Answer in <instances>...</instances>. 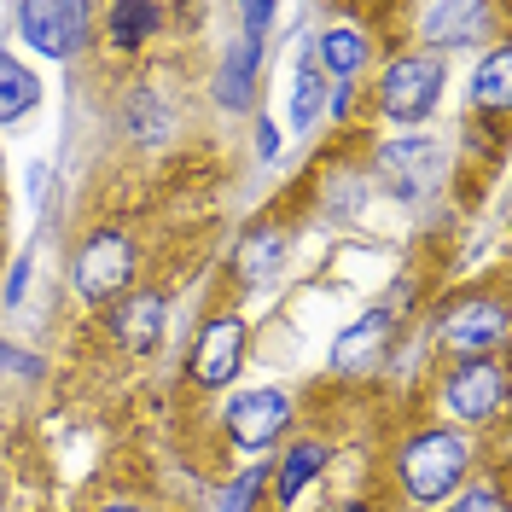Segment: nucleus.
Segmentation results:
<instances>
[{
    "label": "nucleus",
    "mask_w": 512,
    "mask_h": 512,
    "mask_svg": "<svg viewBox=\"0 0 512 512\" xmlns=\"http://www.w3.org/2000/svg\"><path fill=\"white\" fill-rule=\"evenodd\" d=\"M472 466H478V443L454 425H419L396 448V483H402L408 507H437L448 495H460Z\"/></svg>",
    "instance_id": "obj_1"
},
{
    "label": "nucleus",
    "mask_w": 512,
    "mask_h": 512,
    "mask_svg": "<svg viewBox=\"0 0 512 512\" xmlns=\"http://www.w3.org/2000/svg\"><path fill=\"white\" fill-rule=\"evenodd\" d=\"M443 82L448 70L437 53H425V47L396 53L379 70V117L384 123H425L437 111V99H443Z\"/></svg>",
    "instance_id": "obj_2"
},
{
    "label": "nucleus",
    "mask_w": 512,
    "mask_h": 512,
    "mask_svg": "<svg viewBox=\"0 0 512 512\" xmlns=\"http://www.w3.org/2000/svg\"><path fill=\"white\" fill-rule=\"evenodd\" d=\"M70 280L88 303H117L123 291H134V239L117 227H94L70 256Z\"/></svg>",
    "instance_id": "obj_3"
},
{
    "label": "nucleus",
    "mask_w": 512,
    "mask_h": 512,
    "mask_svg": "<svg viewBox=\"0 0 512 512\" xmlns=\"http://www.w3.org/2000/svg\"><path fill=\"white\" fill-rule=\"evenodd\" d=\"M507 402V367L495 355H472V361H454L443 373V414L454 425H489Z\"/></svg>",
    "instance_id": "obj_4"
},
{
    "label": "nucleus",
    "mask_w": 512,
    "mask_h": 512,
    "mask_svg": "<svg viewBox=\"0 0 512 512\" xmlns=\"http://www.w3.org/2000/svg\"><path fill=\"white\" fill-rule=\"evenodd\" d=\"M297 402L280 384H256V390H233L222 408V431L233 448H274L291 431Z\"/></svg>",
    "instance_id": "obj_5"
},
{
    "label": "nucleus",
    "mask_w": 512,
    "mask_h": 512,
    "mask_svg": "<svg viewBox=\"0 0 512 512\" xmlns=\"http://www.w3.org/2000/svg\"><path fill=\"white\" fill-rule=\"evenodd\" d=\"M448 169V152L431 140V134H396V140H384L379 158H373V175H379L384 192H396V198H425V192L443 181Z\"/></svg>",
    "instance_id": "obj_6"
},
{
    "label": "nucleus",
    "mask_w": 512,
    "mask_h": 512,
    "mask_svg": "<svg viewBox=\"0 0 512 512\" xmlns=\"http://www.w3.org/2000/svg\"><path fill=\"white\" fill-rule=\"evenodd\" d=\"M245 350H251V320L239 309H222L216 320H204L198 344H192V361H187V379L198 390H227L245 367Z\"/></svg>",
    "instance_id": "obj_7"
},
{
    "label": "nucleus",
    "mask_w": 512,
    "mask_h": 512,
    "mask_svg": "<svg viewBox=\"0 0 512 512\" xmlns=\"http://www.w3.org/2000/svg\"><path fill=\"white\" fill-rule=\"evenodd\" d=\"M94 30V6L82 0H24L18 6V35L47 59H76Z\"/></svg>",
    "instance_id": "obj_8"
},
{
    "label": "nucleus",
    "mask_w": 512,
    "mask_h": 512,
    "mask_svg": "<svg viewBox=\"0 0 512 512\" xmlns=\"http://www.w3.org/2000/svg\"><path fill=\"white\" fill-rule=\"evenodd\" d=\"M390 344H396V315L390 309H367V315H355L338 338H332V373L338 379H373V373H384V361H390Z\"/></svg>",
    "instance_id": "obj_9"
},
{
    "label": "nucleus",
    "mask_w": 512,
    "mask_h": 512,
    "mask_svg": "<svg viewBox=\"0 0 512 512\" xmlns=\"http://www.w3.org/2000/svg\"><path fill=\"white\" fill-rule=\"evenodd\" d=\"M437 338H443V350L454 355V361L495 355L507 344V303H501V297H460L454 309H443Z\"/></svg>",
    "instance_id": "obj_10"
},
{
    "label": "nucleus",
    "mask_w": 512,
    "mask_h": 512,
    "mask_svg": "<svg viewBox=\"0 0 512 512\" xmlns=\"http://www.w3.org/2000/svg\"><path fill=\"white\" fill-rule=\"evenodd\" d=\"M111 338L123 344L128 355H152L163 344V332H169V297L158 286H140V291H123L117 303H111Z\"/></svg>",
    "instance_id": "obj_11"
},
{
    "label": "nucleus",
    "mask_w": 512,
    "mask_h": 512,
    "mask_svg": "<svg viewBox=\"0 0 512 512\" xmlns=\"http://www.w3.org/2000/svg\"><path fill=\"white\" fill-rule=\"evenodd\" d=\"M489 24H495L489 0H437V6L419 12V41H431V47H472Z\"/></svg>",
    "instance_id": "obj_12"
},
{
    "label": "nucleus",
    "mask_w": 512,
    "mask_h": 512,
    "mask_svg": "<svg viewBox=\"0 0 512 512\" xmlns=\"http://www.w3.org/2000/svg\"><path fill=\"white\" fill-rule=\"evenodd\" d=\"M326 460H332V448L320 443V437H297V443H286V454L268 466V489H274V507H291L309 483L326 472Z\"/></svg>",
    "instance_id": "obj_13"
},
{
    "label": "nucleus",
    "mask_w": 512,
    "mask_h": 512,
    "mask_svg": "<svg viewBox=\"0 0 512 512\" xmlns=\"http://www.w3.org/2000/svg\"><path fill=\"white\" fill-rule=\"evenodd\" d=\"M367 59H373V35L361 30V24H326L315 35V59L309 64H315L326 82H350Z\"/></svg>",
    "instance_id": "obj_14"
},
{
    "label": "nucleus",
    "mask_w": 512,
    "mask_h": 512,
    "mask_svg": "<svg viewBox=\"0 0 512 512\" xmlns=\"http://www.w3.org/2000/svg\"><path fill=\"white\" fill-rule=\"evenodd\" d=\"M256 64H262V41H256V35H239V41L222 53V70H216V82H210L222 111H245V105H251Z\"/></svg>",
    "instance_id": "obj_15"
},
{
    "label": "nucleus",
    "mask_w": 512,
    "mask_h": 512,
    "mask_svg": "<svg viewBox=\"0 0 512 512\" xmlns=\"http://www.w3.org/2000/svg\"><path fill=\"white\" fill-rule=\"evenodd\" d=\"M286 251H291V233H286V227H274V222H262V227H251V233L233 245V274H239V280H251V286H262V280H274V274H280Z\"/></svg>",
    "instance_id": "obj_16"
},
{
    "label": "nucleus",
    "mask_w": 512,
    "mask_h": 512,
    "mask_svg": "<svg viewBox=\"0 0 512 512\" xmlns=\"http://www.w3.org/2000/svg\"><path fill=\"white\" fill-rule=\"evenodd\" d=\"M158 24H163V6H152V0H117V6H105V35H111L117 53H140Z\"/></svg>",
    "instance_id": "obj_17"
},
{
    "label": "nucleus",
    "mask_w": 512,
    "mask_h": 512,
    "mask_svg": "<svg viewBox=\"0 0 512 512\" xmlns=\"http://www.w3.org/2000/svg\"><path fill=\"white\" fill-rule=\"evenodd\" d=\"M35 105H41V82H35L30 64H18L6 47H0V128L24 123Z\"/></svg>",
    "instance_id": "obj_18"
},
{
    "label": "nucleus",
    "mask_w": 512,
    "mask_h": 512,
    "mask_svg": "<svg viewBox=\"0 0 512 512\" xmlns=\"http://www.w3.org/2000/svg\"><path fill=\"white\" fill-rule=\"evenodd\" d=\"M472 105H478V111H507L512 105V47L507 41H495L489 59L478 64V76H472Z\"/></svg>",
    "instance_id": "obj_19"
},
{
    "label": "nucleus",
    "mask_w": 512,
    "mask_h": 512,
    "mask_svg": "<svg viewBox=\"0 0 512 512\" xmlns=\"http://www.w3.org/2000/svg\"><path fill=\"white\" fill-rule=\"evenodd\" d=\"M326 99H332V82L320 76L315 64H303V70H297V82H291V128H297V134H309V128L326 117Z\"/></svg>",
    "instance_id": "obj_20"
},
{
    "label": "nucleus",
    "mask_w": 512,
    "mask_h": 512,
    "mask_svg": "<svg viewBox=\"0 0 512 512\" xmlns=\"http://www.w3.org/2000/svg\"><path fill=\"white\" fill-rule=\"evenodd\" d=\"M262 489H268V460H256V466H245L239 478L227 483L222 495H216V507L222 512H256V501H262Z\"/></svg>",
    "instance_id": "obj_21"
},
{
    "label": "nucleus",
    "mask_w": 512,
    "mask_h": 512,
    "mask_svg": "<svg viewBox=\"0 0 512 512\" xmlns=\"http://www.w3.org/2000/svg\"><path fill=\"white\" fill-rule=\"evenodd\" d=\"M443 512H507V495H501L495 483H472V489H460L454 507H443Z\"/></svg>",
    "instance_id": "obj_22"
},
{
    "label": "nucleus",
    "mask_w": 512,
    "mask_h": 512,
    "mask_svg": "<svg viewBox=\"0 0 512 512\" xmlns=\"http://www.w3.org/2000/svg\"><path fill=\"white\" fill-rule=\"evenodd\" d=\"M239 18H245V35H256V41H262V30L274 24V6H268V0H251V6L239 12Z\"/></svg>",
    "instance_id": "obj_23"
},
{
    "label": "nucleus",
    "mask_w": 512,
    "mask_h": 512,
    "mask_svg": "<svg viewBox=\"0 0 512 512\" xmlns=\"http://www.w3.org/2000/svg\"><path fill=\"white\" fill-rule=\"evenodd\" d=\"M24 286H30V256H18V262H12V274H6V303H18Z\"/></svg>",
    "instance_id": "obj_24"
},
{
    "label": "nucleus",
    "mask_w": 512,
    "mask_h": 512,
    "mask_svg": "<svg viewBox=\"0 0 512 512\" xmlns=\"http://www.w3.org/2000/svg\"><path fill=\"white\" fill-rule=\"evenodd\" d=\"M256 152H262V158H274V152H280V128H274V123H256Z\"/></svg>",
    "instance_id": "obj_25"
},
{
    "label": "nucleus",
    "mask_w": 512,
    "mask_h": 512,
    "mask_svg": "<svg viewBox=\"0 0 512 512\" xmlns=\"http://www.w3.org/2000/svg\"><path fill=\"white\" fill-rule=\"evenodd\" d=\"M99 512H140V507H99Z\"/></svg>",
    "instance_id": "obj_26"
},
{
    "label": "nucleus",
    "mask_w": 512,
    "mask_h": 512,
    "mask_svg": "<svg viewBox=\"0 0 512 512\" xmlns=\"http://www.w3.org/2000/svg\"><path fill=\"white\" fill-rule=\"evenodd\" d=\"M344 512H367V507H361V501H355V507H344Z\"/></svg>",
    "instance_id": "obj_27"
},
{
    "label": "nucleus",
    "mask_w": 512,
    "mask_h": 512,
    "mask_svg": "<svg viewBox=\"0 0 512 512\" xmlns=\"http://www.w3.org/2000/svg\"><path fill=\"white\" fill-rule=\"evenodd\" d=\"M0 367H6V344H0Z\"/></svg>",
    "instance_id": "obj_28"
}]
</instances>
